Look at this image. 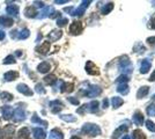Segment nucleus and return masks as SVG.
I'll use <instances>...</instances> for the list:
<instances>
[{"label": "nucleus", "instance_id": "nucleus-1", "mask_svg": "<svg viewBox=\"0 0 155 139\" xmlns=\"http://www.w3.org/2000/svg\"><path fill=\"white\" fill-rule=\"evenodd\" d=\"M82 132L94 137L101 133V129L98 128V125H95V124H84L82 126Z\"/></svg>", "mask_w": 155, "mask_h": 139}, {"label": "nucleus", "instance_id": "nucleus-2", "mask_svg": "<svg viewBox=\"0 0 155 139\" xmlns=\"http://www.w3.org/2000/svg\"><path fill=\"white\" fill-rule=\"evenodd\" d=\"M16 109H15V111L13 113V119H14V122H22V121H24L26 119V110H24V107H20L19 104L16 106Z\"/></svg>", "mask_w": 155, "mask_h": 139}, {"label": "nucleus", "instance_id": "nucleus-3", "mask_svg": "<svg viewBox=\"0 0 155 139\" xmlns=\"http://www.w3.org/2000/svg\"><path fill=\"white\" fill-rule=\"evenodd\" d=\"M83 95H87L89 97H94V96H97L101 94V88L98 86H92L90 88H88V90L86 92H82Z\"/></svg>", "mask_w": 155, "mask_h": 139}, {"label": "nucleus", "instance_id": "nucleus-4", "mask_svg": "<svg viewBox=\"0 0 155 139\" xmlns=\"http://www.w3.org/2000/svg\"><path fill=\"white\" fill-rule=\"evenodd\" d=\"M83 27H82V23L79 21H74L70 26V32H71V34H73V35H79V34H81V32H82Z\"/></svg>", "mask_w": 155, "mask_h": 139}, {"label": "nucleus", "instance_id": "nucleus-5", "mask_svg": "<svg viewBox=\"0 0 155 139\" xmlns=\"http://www.w3.org/2000/svg\"><path fill=\"white\" fill-rule=\"evenodd\" d=\"M89 4H90V1H82L81 6H79L78 8H75L73 11L72 15L73 16H80V15H82L83 13H84V11H86V8L89 6Z\"/></svg>", "mask_w": 155, "mask_h": 139}, {"label": "nucleus", "instance_id": "nucleus-6", "mask_svg": "<svg viewBox=\"0 0 155 139\" xmlns=\"http://www.w3.org/2000/svg\"><path fill=\"white\" fill-rule=\"evenodd\" d=\"M16 89H18V92H20L21 94L27 95V96H32V94H34L32 90L26 84H19L16 86Z\"/></svg>", "mask_w": 155, "mask_h": 139}, {"label": "nucleus", "instance_id": "nucleus-7", "mask_svg": "<svg viewBox=\"0 0 155 139\" xmlns=\"http://www.w3.org/2000/svg\"><path fill=\"white\" fill-rule=\"evenodd\" d=\"M50 108H51V111L53 113V114H58L62 108H64V104H62V101H59V100H54V101L50 102Z\"/></svg>", "mask_w": 155, "mask_h": 139}, {"label": "nucleus", "instance_id": "nucleus-8", "mask_svg": "<svg viewBox=\"0 0 155 139\" xmlns=\"http://www.w3.org/2000/svg\"><path fill=\"white\" fill-rule=\"evenodd\" d=\"M1 114H2V116L5 119H10V118L13 117V113H14V109L13 107H10V106H4V107H1Z\"/></svg>", "mask_w": 155, "mask_h": 139}, {"label": "nucleus", "instance_id": "nucleus-9", "mask_svg": "<svg viewBox=\"0 0 155 139\" xmlns=\"http://www.w3.org/2000/svg\"><path fill=\"white\" fill-rule=\"evenodd\" d=\"M53 8L52 7H50V6H44L43 7V10L41 11V13H38V15H37V19H40V20H42V19H44V18H46V16H50L51 15V13H53Z\"/></svg>", "mask_w": 155, "mask_h": 139}, {"label": "nucleus", "instance_id": "nucleus-10", "mask_svg": "<svg viewBox=\"0 0 155 139\" xmlns=\"http://www.w3.org/2000/svg\"><path fill=\"white\" fill-rule=\"evenodd\" d=\"M86 71H87V73H89V74H98L100 73V71H98V68H97V66L92 63V62H88L87 64H86Z\"/></svg>", "mask_w": 155, "mask_h": 139}, {"label": "nucleus", "instance_id": "nucleus-11", "mask_svg": "<svg viewBox=\"0 0 155 139\" xmlns=\"http://www.w3.org/2000/svg\"><path fill=\"white\" fill-rule=\"evenodd\" d=\"M32 133H34L35 139H45L46 138L45 131L41 128H34L32 129Z\"/></svg>", "mask_w": 155, "mask_h": 139}, {"label": "nucleus", "instance_id": "nucleus-12", "mask_svg": "<svg viewBox=\"0 0 155 139\" xmlns=\"http://www.w3.org/2000/svg\"><path fill=\"white\" fill-rule=\"evenodd\" d=\"M18 76H19L18 71H8L4 74V80L5 81H13V80L18 79Z\"/></svg>", "mask_w": 155, "mask_h": 139}, {"label": "nucleus", "instance_id": "nucleus-13", "mask_svg": "<svg viewBox=\"0 0 155 139\" xmlns=\"http://www.w3.org/2000/svg\"><path fill=\"white\" fill-rule=\"evenodd\" d=\"M6 12H7V14H10L12 16H18V15H19V6H18V5H14V4L8 5L7 8H6ZM10 15H8V16H10Z\"/></svg>", "mask_w": 155, "mask_h": 139}, {"label": "nucleus", "instance_id": "nucleus-14", "mask_svg": "<svg viewBox=\"0 0 155 139\" xmlns=\"http://www.w3.org/2000/svg\"><path fill=\"white\" fill-rule=\"evenodd\" d=\"M13 19L10 18V16H7V15H2V16H0V24L2 26V27H12L13 26Z\"/></svg>", "mask_w": 155, "mask_h": 139}, {"label": "nucleus", "instance_id": "nucleus-15", "mask_svg": "<svg viewBox=\"0 0 155 139\" xmlns=\"http://www.w3.org/2000/svg\"><path fill=\"white\" fill-rule=\"evenodd\" d=\"M19 139H29L30 138V131L28 128H21L18 132Z\"/></svg>", "mask_w": 155, "mask_h": 139}, {"label": "nucleus", "instance_id": "nucleus-16", "mask_svg": "<svg viewBox=\"0 0 155 139\" xmlns=\"http://www.w3.org/2000/svg\"><path fill=\"white\" fill-rule=\"evenodd\" d=\"M14 125H12V124H8V125H6L5 128L2 129V132H4V136L6 137V138H12V136H13V133H14Z\"/></svg>", "mask_w": 155, "mask_h": 139}, {"label": "nucleus", "instance_id": "nucleus-17", "mask_svg": "<svg viewBox=\"0 0 155 139\" xmlns=\"http://www.w3.org/2000/svg\"><path fill=\"white\" fill-rule=\"evenodd\" d=\"M62 36V30H52L49 35H48V38L50 40V41H58L60 37Z\"/></svg>", "mask_w": 155, "mask_h": 139}, {"label": "nucleus", "instance_id": "nucleus-18", "mask_svg": "<svg viewBox=\"0 0 155 139\" xmlns=\"http://www.w3.org/2000/svg\"><path fill=\"white\" fill-rule=\"evenodd\" d=\"M49 50H50V43L49 42H44L42 45L37 46V49H36V51H37L38 54H48Z\"/></svg>", "mask_w": 155, "mask_h": 139}, {"label": "nucleus", "instance_id": "nucleus-19", "mask_svg": "<svg viewBox=\"0 0 155 139\" xmlns=\"http://www.w3.org/2000/svg\"><path fill=\"white\" fill-rule=\"evenodd\" d=\"M50 139H64L62 132L58 128L53 129L50 132Z\"/></svg>", "mask_w": 155, "mask_h": 139}, {"label": "nucleus", "instance_id": "nucleus-20", "mask_svg": "<svg viewBox=\"0 0 155 139\" xmlns=\"http://www.w3.org/2000/svg\"><path fill=\"white\" fill-rule=\"evenodd\" d=\"M36 14H37V11H36V8L34 7V6H29V7H27L26 10H24V15L27 16V18H35L36 16Z\"/></svg>", "mask_w": 155, "mask_h": 139}, {"label": "nucleus", "instance_id": "nucleus-21", "mask_svg": "<svg viewBox=\"0 0 155 139\" xmlns=\"http://www.w3.org/2000/svg\"><path fill=\"white\" fill-rule=\"evenodd\" d=\"M50 68H51V66H50L49 63H46V62H43V63H41V64L37 66V70H38V72H41V73H46V72H49Z\"/></svg>", "mask_w": 155, "mask_h": 139}, {"label": "nucleus", "instance_id": "nucleus-22", "mask_svg": "<svg viewBox=\"0 0 155 139\" xmlns=\"http://www.w3.org/2000/svg\"><path fill=\"white\" fill-rule=\"evenodd\" d=\"M86 110L90 113H96L98 110V102L97 101H92L89 104H86Z\"/></svg>", "mask_w": 155, "mask_h": 139}, {"label": "nucleus", "instance_id": "nucleus-23", "mask_svg": "<svg viewBox=\"0 0 155 139\" xmlns=\"http://www.w3.org/2000/svg\"><path fill=\"white\" fill-rule=\"evenodd\" d=\"M29 36H30V32H29V29L24 28V29H22L21 32H19L18 36H16V38H18V40H26V38H28Z\"/></svg>", "mask_w": 155, "mask_h": 139}, {"label": "nucleus", "instance_id": "nucleus-24", "mask_svg": "<svg viewBox=\"0 0 155 139\" xmlns=\"http://www.w3.org/2000/svg\"><path fill=\"white\" fill-rule=\"evenodd\" d=\"M31 122H32V123H37V124L43 125V126H48V122L41 119V118L37 116V114H34V116L31 117Z\"/></svg>", "mask_w": 155, "mask_h": 139}, {"label": "nucleus", "instance_id": "nucleus-25", "mask_svg": "<svg viewBox=\"0 0 155 139\" xmlns=\"http://www.w3.org/2000/svg\"><path fill=\"white\" fill-rule=\"evenodd\" d=\"M133 122H134L135 124H138V125H141L143 123H144V116H143V114L141 113H135L134 116H133Z\"/></svg>", "mask_w": 155, "mask_h": 139}, {"label": "nucleus", "instance_id": "nucleus-26", "mask_svg": "<svg viewBox=\"0 0 155 139\" xmlns=\"http://www.w3.org/2000/svg\"><path fill=\"white\" fill-rule=\"evenodd\" d=\"M13 94H10L8 92H2L1 94H0V99L4 101V102H10L13 100Z\"/></svg>", "mask_w": 155, "mask_h": 139}, {"label": "nucleus", "instance_id": "nucleus-27", "mask_svg": "<svg viewBox=\"0 0 155 139\" xmlns=\"http://www.w3.org/2000/svg\"><path fill=\"white\" fill-rule=\"evenodd\" d=\"M126 130H127V126H124V125H122L120 128H118L117 130H116V131H115V132H114V136H112V138H111V139H117L118 137H119V136H120V135H122V133H124Z\"/></svg>", "mask_w": 155, "mask_h": 139}, {"label": "nucleus", "instance_id": "nucleus-28", "mask_svg": "<svg viewBox=\"0 0 155 139\" xmlns=\"http://www.w3.org/2000/svg\"><path fill=\"white\" fill-rule=\"evenodd\" d=\"M151 68V63H149V60H147V59H145V60H143V63H141V73H147L148 72V70Z\"/></svg>", "mask_w": 155, "mask_h": 139}, {"label": "nucleus", "instance_id": "nucleus-29", "mask_svg": "<svg viewBox=\"0 0 155 139\" xmlns=\"http://www.w3.org/2000/svg\"><path fill=\"white\" fill-rule=\"evenodd\" d=\"M44 81H45L48 85H53V84L57 81V78H56V75L54 74L46 75V76L44 78Z\"/></svg>", "mask_w": 155, "mask_h": 139}, {"label": "nucleus", "instance_id": "nucleus-30", "mask_svg": "<svg viewBox=\"0 0 155 139\" xmlns=\"http://www.w3.org/2000/svg\"><path fill=\"white\" fill-rule=\"evenodd\" d=\"M148 90H149V88L148 87H141L139 90H138V94H137V96L139 97V99H141V97L146 96L147 94H148Z\"/></svg>", "mask_w": 155, "mask_h": 139}, {"label": "nucleus", "instance_id": "nucleus-31", "mask_svg": "<svg viewBox=\"0 0 155 139\" xmlns=\"http://www.w3.org/2000/svg\"><path fill=\"white\" fill-rule=\"evenodd\" d=\"M123 99H120V97H114L112 100H111V103H112V106L114 108H119L122 104H123Z\"/></svg>", "mask_w": 155, "mask_h": 139}, {"label": "nucleus", "instance_id": "nucleus-32", "mask_svg": "<svg viewBox=\"0 0 155 139\" xmlns=\"http://www.w3.org/2000/svg\"><path fill=\"white\" fill-rule=\"evenodd\" d=\"M73 87H74L73 84H64V82H62V89H60V90H62V93H64V92H68V93H70V92L73 90Z\"/></svg>", "mask_w": 155, "mask_h": 139}, {"label": "nucleus", "instance_id": "nucleus-33", "mask_svg": "<svg viewBox=\"0 0 155 139\" xmlns=\"http://www.w3.org/2000/svg\"><path fill=\"white\" fill-rule=\"evenodd\" d=\"M117 90H118L120 94H127V93H129V86L125 85V84H120V85L118 86Z\"/></svg>", "mask_w": 155, "mask_h": 139}, {"label": "nucleus", "instance_id": "nucleus-34", "mask_svg": "<svg viewBox=\"0 0 155 139\" xmlns=\"http://www.w3.org/2000/svg\"><path fill=\"white\" fill-rule=\"evenodd\" d=\"M5 65L7 64H15L16 63V60H15V58H14V56H12V54H10V56H7L5 59H4V62H2Z\"/></svg>", "mask_w": 155, "mask_h": 139}, {"label": "nucleus", "instance_id": "nucleus-35", "mask_svg": "<svg viewBox=\"0 0 155 139\" xmlns=\"http://www.w3.org/2000/svg\"><path fill=\"white\" fill-rule=\"evenodd\" d=\"M133 138L134 139H146L145 135H144L143 131H140V130H134V131H133Z\"/></svg>", "mask_w": 155, "mask_h": 139}, {"label": "nucleus", "instance_id": "nucleus-36", "mask_svg": "<svg viewBox=\"0 0 155 139\" xmlns=\"http://www.w3.org/2000/svg\"><path fill=\"white\" fill-rule=\"evenodd\" d=\"M60 118L62 121H65V122H75L76 121V118L72 116V115H62Z\"/></svg>", "mask_w": 155, "mask_h": 139}, {"label": "nucleus", "instance_id": "nucleus-37", "mask_svg": "<svg viewBox=\"0 0 155 139\" xmlns=\"http://www.w3.org/2000/svg\"><path fill=\"white\" fill-rule=\"evenodd\" d=\"M112 8H114V4L109 2L107 6H104V7H103V10H102V14H108L109 12L112 11Z\"/></svg>", "mask_w": 155, "mask_h": 139}, {"label": "nucleus", "instance_id": "nucleus-38", "mask_svg": "<svg viewBox=\"0 0 155 139\" xmlns=\"http://www.w3.org/2000/svg\"><path fill=\"white\" fill-rule=\"evenodd\" d=\"M146 126H147V129H148L149 131L155 132V124L152 121H147V122H146Z\"/></svg>", "mask_w": 155, "mask_h": 139}, {"label": "nucleus", "instance_id": "nucleus-39", "mask_svg": "<svg viewBox=\"0 0 155 139\" xmlns=\"http://www.w3.org/2000/svg\"><path fill=\"white\" fill-rule=\"evenodd\" d=\"M67 22H68V20H67L66 18H59V19L57 20V24H58L59 27H62V26H65Z\"/></svg>", "mask_w": 155, "mask_h": 139}, {"label": "nucleus", "instance_id": "nucleus-40", "mask_svg": "<svg viewBox=\"0 0 155 139\" xmlns=\"http://www.w3.org/2000/svg\"><path fill=\"white\" fill-rule=\"evenodd\" d=\"M36 92H37L38 94H45V89H44L43 85L37 84V85H36Z\"/></svg>", "mask_w": 155, "mask_h": 139}, {"label": "nucleus", "instance_id": "nucleus-41", "mask_svg": "<svg viewBox=\"0 0 155 139\" xmlns=\"http://www.w3.org/2000/svg\"><path fill=\"white\" fill-rule=\"evenodd\" d=\"M147 114L149 116H155V106H149L147 108Z\"/></svg>", "mask_w": 155, "mask_h": 139}, {"label": "nucleus", "instance_id": "nucleus-42", "mask_svg": "<svg viewBox=\"0 0 155 139\" xmlns=\"http://www.w3.org/2000/svg\"><path fill=\"white\" fill-rule=\"evenodd\" d=\"M129 80V76L127 75H120L118 79H117V81H119V82H126Z\"/></svg>", "mask_w": 155, "mask_h": 139}, {"label": "nucleus", "instance_id": "nucleus-43", "mask_svg": "<svg viewBox=\"0 0 155 139\" xmlns=\"http://www.w3.org/2000/svg\"><path fill=\"white\" fill-rule=\"evenodd\" d=\"M67 99H68V101H70L71 103H73V104H75V106L79 104V100H78V99H74V97H67Z\"/></svg>", "mask_w": 155, "mask_h": 139}, {"label": "nucleus", "instance_id": "nucleus-44", "mask_svg": "<svg viewBox=\"0 0 155 139\" xmlns=\"http://www.w3.org/2000/svg\"><path fill=\"white\" fill-rule=\"evenodd\" d=\"M62 15H60V12H53L51 15H50V18L51 19H56V18H60Z\"/></svg>", "mask_w": 155, "mask_h": 139}, {"label": "nucleus", "instance_id": "nucleus-45", "mask_svg": "<svg viewBox=\"0 0 155 139\" xmlns=\"http://www.w3.org/2000/svg\"><path fill=\"white\" fill-rule=\"evenodd\" d=\"M34 7H35V8H36V7H42V8H43V7H44V4H43L42 1H35V6H34Z\"/></svg>", "mask_w": 155, "mask_h": 139}, {"label": "nucleus", "instance_id": "nucleus-46", "mask_svg": "<svg viewBox=\"0 0 155 139\" xmlns=\"http://www.w3.org/2000/svg\"><path fill=\"white\" fill-rule=\"evenodd\" d=\"M19 34V32L18 30H13V32H10V37L12 38H16V35Z\"/></svg>", "mask_w": 155, "mask_h": 139}, {"label": "nucleus", "instance_id": "nucleus-47", "mask_svg": "<svg viewBox=\"0 0 155 139\" xmlns=\"http://www.w3.org/2000/svg\"><path fill=\"white\" fill-rule=\"evenodd\" d=\"M5 36H6V34H5V32L0 30V41H4V40H5Z\"/></svg>", "mask_w": 155, "mask_h": 139}, {"label": "nucleus", "instance_id": "nucleus-48", "mask_svg": "<svg viewBox=\"0 0 155 139\" xmlns=\"http://www.w3.org/2000/svg\"><path fill=\"white\" fill-rule=\"evenodd\" d=\"M108 106H109V100L105 99V100H103V108L105 109V108H108Z\"/></svg>", "mask_w": 155, "mask_h": 139}, {"label": "nucleus", "instance_id": "nucleus-49", "mask_svg": "<svg viewBox=\"0 0 155 139\" xmlns=\"http://www.w3.org/2000/svg\"><path fill=\"white\" fill-rule=\"evenodd\" d=\"M67 2V0H56L54 1V4H66Z\"/></svg>", "mask_w": 155, "mask_h": 139}, {"label": "nucleus", "instance_id": "nucleus-50", "mask_svg": "<svg viewBox=\"0 0 155 139\" xmlns=\"http://www.w3.org/2000/svg\"><path fill=\"white\" fill-rule=\"evenodd\" d=\"M149 80H151V81H154V80H155V71L153 72V73H152L151 78H149Z\"/></svg>", "mask_w": 155, "mask_h": 139}, {"label": "nucleus", "instance_id": "nucleus-51", "mask_svg": "<svg viewBox=\"0 0 155 139\" xmlns=\"http://www.w3.org/2000/svg\"><path fill=\"white\" fill-rule=\"evenodd\" d=\"M151 27H152V28H154V29H155V18L153 19V20H152V21H151Z\"/></svg>", "mask_w": 155, "mask_h": 139}, {"label": "nucleus", "instance_id": "nucleus-52", "mask_svg": "<svg viewBox=\"0 0 155 139\" xmlns=\"http://www.w3.org/2000/svg\"><path fill=\"white\" fill-rule=\"evenodd\" d=\"M15 54H16L18 57H21V56H22V51H21V50H18V51L15 52Z\"/></svg>", "mask_w": 155, "mask_h": 139}, {"label": "nucleus", "instance_id": "nucleus-53", "mask_svg": "<svg viewBox=\"0 0 155 139\" xmlns=\"http://www.w3.org/2000/svg\"><path fill=\"white\" fill-rule=\"evenodd\" d=\"M4 132H2V129H0V139H4Z\"/></svg>", "mask_w": 155, "mask_h": 139}, {"label": "nucleus", "instance_id": "nucleus-54", "mask_svg": "<svg viewBox=\"0 0 155 139\" xmlns=\"http://www.w3.org/2000/svg\"><path fill=\"white\" fill-rule=\"evenodd\" d=\"M123 139H131V137H130V136H124Z\"/></svg>", "mask_w": 155, "mask_h": 139}, {"label": "nucleus", "instance_id": "nucleus-55", "mask_svg": "<svg viewBox=\"0 0 155 139\" xmlns=\"http://www.w3.org/2000/svg\"><path fill=\"white\" fill-rule=\"evenodd\" d=\"M71 139H81V138H79V137H76V136H74V137H72Z\"/></svg>", "mask_w": 155, "mask_h": 139}, {"label": "nucleus", "instance_id": "nucleus-56", "mask_svg": "<svg viewBox=\"0 0 155 139\" xmlns=\"http://www.w3.org/2000/svg\"><path fill=\"white\" fill-rule=\"evenodd\" d=\"M152 99H153V100H155V94L153 95V97H152Z\"/></svg>", "mask_w": 155, "mask_h": 139}]
</instances>
